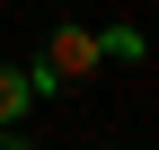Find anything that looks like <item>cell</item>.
I'll return each instance as SVG.
<instances>
[{
	"mask_svg": "<svg viewBox=\"0 0 159 150\" xmlns=\"http://www.w3.org/2000/svg\"><path fill=\"white\" fill-rule=\"evenodd\" d=\"M97 62H106V44H97V27H53L27 80H35V88H89V80H97Z\"/></svg>",
	"mask_w": 159,
	"mask_h": 150,
	"instance_id": "cell-1",
	"label": "cell"
},
{
	"mask_svg": "<svg viewBox=\"0 0 159 150\" xmlns=\"http://www.w3.org/2000/svg\"><path fill=\"white\" fill-rule=\"evenodd\" d=\"M27 106H35V80H27L18 62H0V124H18Z\"/></svg>",
	"mask_w": 159,
	"mask_h": 150,
	"instance_id": "cell-2",
	"label": "cell"
},
{
	"mask_svg": "<svg viewBox=\"0 0 159 150\" xmlns=\"http://www.w3.org/2000/svg\"><path fill=\"white\" fill-rule=\"evenodd\" d=\"M97 44H106V62H142L150 35H142V27H97Z\"/></svg>",
	"mask_w": 159,
	"mask_h": 150,
	"instance_id": "cell-3",
	"label": "cell"
},
{
	"mask_svg": "<svg viewBox=\"0 0 159 150\" xmlns=\"http://www.w3.org/2000/svg\"><path fill=\"white\" fill-rule=\"evenodd\" d=\"M0 150H18V141H0Z\"/></svg>",
	"mask_w": 159,
	"mask_h": 150,
	"instance_id": "cell-4",
	"label": "cell"
}]
</instances>
